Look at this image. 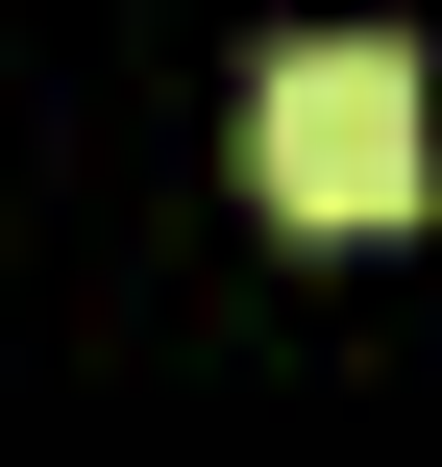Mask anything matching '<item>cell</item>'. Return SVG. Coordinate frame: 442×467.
I'll use <instances>...</instances> for the list:
<instances>
[{"label": "cell", "instance_id": "cell-1", "mask_svg": "<svg viewBox=\"0 0 442 467\" xmlns=\"http://www.w3.org/2000/svg\"><path fill=\"white\" fill-rule=\"evenodd\" d=\"M246 172H271V222H418L442 197V99L394 25H320V49H271L246 74Z\"/></svg>", "mask_w": 442, "mask_h": 467}]
</instances>
